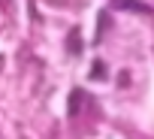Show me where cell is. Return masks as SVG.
Listing matches in <instances>:
<instances>
[{
  "label": "cell",
  "mask_w": 154,
  "mask_h": 139,
  "mask_svg": "<svg viewBox=\"0 0 154 139\" xmlns=\"http://www.w3.org/2000/svg\"><path fill=\"white\" fill-rule=\"evenodd\" d=\"M94 79H103V63H94V73H91Z\"/></svg>",
  "instance_id": "obj_1"
}]
</instances>
